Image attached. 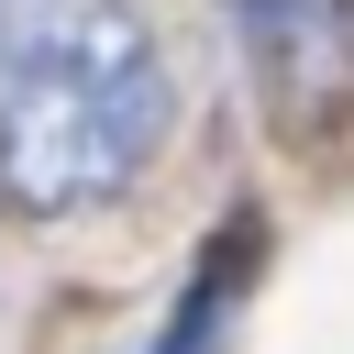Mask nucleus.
Here are the masks:
<instances>
[{
	"mask_svg": "<svg viewBox=\"0 0 354 354\" xmlns=\"http://www.w3.org/2000/svg\"><path fill=\"white\" fill-rule=\"evenodd\" d=\"M277 111H321L354 66V0H221Z\"/></svg>",
	"mask_w": 354,
	"mask_h": 354,
	"instance_id": "2",
	"label": "nucleus"
},
{
	"mask_svg": "<svg viewBox=\"0 0 354 354\" xmlns=\"http://www.w3.org/2000/svg\"><path fill=\"white\" fill-rule=\"evenodd\" d=\"M243 243H254V232H221V243L199 254V277H188L177 321L155 332V354H210V343H221V321H232V288H243Z\"/></svg>",
	"mask_w": 354,
	"mask_h": 354,
	"instance_id": "3",
	"label": "nucleus"
},
{
	"mask_svg": "<svg viewBox=\"0 0 354 354\" xmlns=\"http://www.w3.org/2000/svg\"><path fill=\"white\" fill-rule=\"evenodd\" d=\"M166 144V55L133 0H0V199L66 221Z\"/></svg>",
	"mask_w": 354,
	"mask_h": 354,
	"instance_id": "1",
	"label": "nucleus"
}]
</instances>
